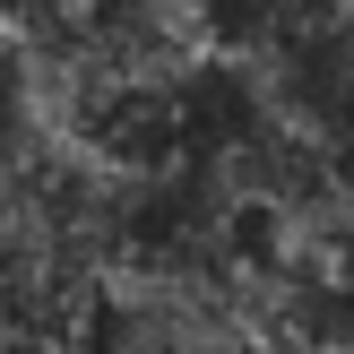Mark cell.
Listing matches in <instances>:
<instances>
[{
    "label": "cell",
    "mask_w": 354,
    "mask_h": 354,
    "mask_svg": "<svg viewBox=\"0 0 354 354\" xmlns=\"http://www.w3.org/2000/svg\"><path fill=\"white\" fill-rule=\"evenodd\" d=\"M0 9H17V17H26V26H61V17L95 9V0H0Z\"/></svg>",
    "instance_id": "6da1fadb"
}]
</instances>
